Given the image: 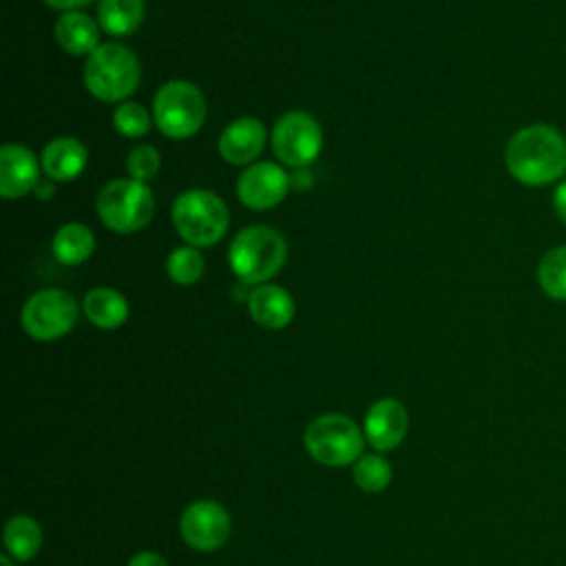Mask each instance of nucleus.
I'll return each instance as SVG.
<instances>
[{
	"mask_svg": "<svg viewBox=\"0 0 566 566\" xmlns=\"http://www.w3.org/2000/svg\"><path fill=\"white\" fill-rule=\"evenodd\" d=\"M506 170L522 186H546L566 172V137L548 124L520 128L504 150Z\"/></svg>",
	"mask_w": 566,
	"mask_h": 566,
	"instance_id": "obj_1",
	"label": "nucleus"
},
{
	"mask_svg": "<svg viewBox=\"0 0 566 566\" xmlns=\"http://www.w3.org/2000/svg\"><path fill=\"white\" fill-rule=\"evenodd\" d=\"M287 259L283 234L270 226L243 228L228 250L232 272L243 283H263L272 279Z\"/></svg>",
	"mask_w": 566,
	"mask_h": 566,
	"instance_id": "obj_2",
	"label": "nucleus"
},
{
	"mask_svg": "<svg viewBox=\"0 0 566 566\" xmlns=\"http://www.w3.org/2000/svg\"><path fill=\"white\" fill-rule=\"evenodd\" d=\"M137 55L117 42L99 44L84 64V86L99 102H122L139 84Z\"/></svg>",
	"mask_w": 566,
	"mask_h": 566,
	"instance_id": "obj_3",
	"label": "nucleus"
},
{
	"mask_svg": "<svg viewBox=\"0 0 566 566\" xmlns=\"http://www.w3.org/2000/svg\"><path fill=\"white\" fill-rule=\"evenodd\" d=\"M172 223L192 248L217 243L230 223L226 203L208 190H186L172 203Z\"/></svg>",
	"mask_w": 566,
	"mask_h": 566,
	"instance_id": "obj_4",
	"label": "nucleus"
},
{
	"mask_svg": "<svg viewBox=\"0 0 566 566\" xmlns=\"http://www.w3.org/2000/svg\"><path fill=\"white\" fill-rule=\"evenodd\" d=\"M155 199L150 188L137 179H115L97 195V214L113 232H137L153 219Z\"/></svg>",
	"mask_w": 566,
	"mask_h": 566,
	"instance_id": "obj_5",
	"label": "nucleus"
},
{
	"mask_svg": "<svg viewBox=\"0 0 566 566\" xmlns=\"http://www.w3.org/2000/svg\"><path fill=\"white\" fill-rule=\"evenodd\" d=\"M307 453L325 467H345L360 458L365 433L343 413H325L305 429Z\"/></svg>",
	"mask_w": 566,
	"mask_h": 566,
	"instance_id": "obj_6",
	"label": "nucleus"
},
{
	"mask_svg": "<svg viewBox=\"0 0 566 566\" xmlns=\"http://www.w3.org/2000/svg\"><path fill=\"white\" fill-rule=\"evenodd\" d=\"M153 115L159 133L170 139H186L201 128L206 119V102L195 84L170 80L157 91Z\"/></svg>",
	"mask_w": 566,
	"mask_h": 566,
	"instance_id": "obj_7",
	"label": "nucleus"
},
{
	"mask_svg": "<svg viewBox=\"0 0 566 566\" xmlns=\"http://www.w3.org/2000/svg\"><path fill=\"white\" fill-rule=\"evenodd\" d=\"M77 303L64 290H40L22 307V327L35 340H55L73 329Z\"/></svg>",
	"mask_w": 566,
	"mask_h": 566,
	"instance_id": "obj_8",
	"label": "nucleus"
},
{
	"mask_svg": "<svg viewBox=\"0 0 566 566\" xmlns=\"http://www.w3.org/2000/svg\"><path fill=\"white\" fill-rule=\"evenodd\" d=\"M323 146V135L318 122L303 113V111H292L285 113L274 130H272V150L274 155L292 168H305L310 166Z\"/></svg>",
	"mask_w": 566,
	"mask_h": 566,
	"instance_id": "obj_9",
	"label": "nucleus"
},
{
	"mask_svg": "<svg viewBox=\"0 0 566 566\" xmlns=\"http://www.w3.org/2000/svg\"><path fill=\"white\" fill-rule=\"evenodd\" d=\"M230 528L228 511L212 500L192 502L179 520V531L186 544L203 553L221 548L230 537Z\"/></svg>",
	"mask_w": 566,
	"mask_h": 566,
	"instance_id": "obj_10",
	"label": "nucleus"
},
{
	"mask_svg": "<svg viewBox=\"0 0 566 566\" xmlns=\"http://www.w3.org/2000/svg\"><path fill=\"white\" fill-rule=\"evenodd\" d=\"M290 175L274 161H261L245 168L237 181V195L252 210H270L283 201L290 190Z\"/></svg>",
	"mask_w": 566,
	"mask_h": 566,
	"instance_id": "obj_11",
	"label": "nucleus"
},
{
	"mask_svg": "<svg viewBox=\"0 0 566 566\" xmlns=\"http://www.w3.org/2000/svg\"><path fill=\"white\" fill-rule=\"evenodd\" d=\"M407 409L394 398H382L374 402L365 413V438L378 451L396 449L407 436Z\"/></svg>",
	"mask_w": 566,
	"mask_h": 566,
	"instance_id": "obj_12",
	"label": "nucleus"
},
{
	"mask_svg": "<svg viewBox=\"0 0 566 566\" xmlns=\"http://www.w3.org/2000/svg\"><path fill=\"white\" fill-rule=\"evenodd\" d=\"M40 166L35 155L22 144H4L0 150V195L4 199L24 197L38 188Z\"/></svg>",
	"mask_w": 566,
	"mask_h": 566,
	"instance_id": "obj_13",
	"label": "nucleus"
},
{
	"mask_svg": "<svg viewBox=\"0 0 566 566\" xmlns=\"http://www.w3.org/2000/svg\"><path fill=\"white\" fill-rule=\"evenodd\" d=\"M265 146V126L254 117H241L226 126L219 137V153L228 164L245 166L259 157Z\"/></svg>",
	"mask_w": 566,
	"mask_h": 566,
	"instance_id": "obj_14",
	"label": "nucleus"
},
{
	"mask_svg": "<svg viewBox=\"0 0 566 566\" xmlns=\"http://www.w3.org/2000/svg\"><path fill=\"white\" fill-rule=\"evenodd\" d=\"M250 316L265 329H283L294 318V301L279 285H259L248 296Z\"/></svg>",
	"mask_w": 566,
	"mask_h": 566,
	"instance_id": "obj_15",
	"label": "nucleus"
},
{
	"mask_svg": "<svg viewBox=\"0 0 566 566\" xmlns=\"http://www.w3.org/2000/svg\"><path fill=\"white\" fill-rule=\"evenodd\" d=\"M86 146L75 137H57L42 150V170L55 181L75 179L86 166Z\"/></svg>",
	"mask_w": 566,
	"mask_h": 566,
	"instance_id": "obj_16",
	"label": "nucleus"
},
{
	"mask_svg": "<svg viewBox=\"0 0 566 566\" xmlns=\"http://www.w3.org/2000/svg\"><path fill=\"white\" fill-rule=\"evenodd\" d=\"M55 40L71 55H91L99 46V29L91 15L66 11L55 22Z\"/></svg>",
	"mask_w": 566,
	"mask_h": 566,
	"instance_id": "obj_17",
	"label": "nucleus"
},
{
	"mask_svg": "<svg viewBox=\"0 0 566 566\" xmlns=\"http://www.w3.org/2000/svg\"><path fill=\"white\" fill-rule=\"evenodd\" d=\"M82 310L99 329H117L128 318L126 298L113 287H95L84 296Z\"/></svg>",
	"mask_w": 566,
	"mask_h": 566,
	"instance_id": "obj_18",
	"label": "nucleus"
},
{
	"mask_svg": "<svg viewBox=\"0 0 566 566\" xmlns=\"http://www.w3.org/2000/svg\"><path fill=\"white\" fill-rule=\"evenodd\" d=\"M95 248V237L88 226L84 223H64L51 243L53 256L64 265H80L84 263Z\"/></svg>",
	"mask_w": 566,
	"mask_h": 566,
	"instance_id": "obj_19",
	"label": "nucleus"
},
{
	"mask_svg": "<svg viewBox=\"0 0 566 566\" xmlns=\"http://www.w3.org/2000/svg\"><path fill=\"white\" fill-rule=\"evenodd\" d=\"M97 20L106 33L128 35L144 20V0H102Z\"/></svg>",
	"mask_w": 566,
	"mask_h": 566,
	"instance_id": "obj_20",
	"label": "nucleus"
},
{
	"mask_svg": "<svg viewBox=\"0 0 566 566\" xmlns=\"http://www.w3.org/2000/svg\"><path fill=\"white\" fill-rule=\"evenodd\" d=\"M42 544V531L35 520L29 515H13L4 526V548L7 553L18 559L27 562L31 559Z\"/></svg>",
	"mask_w": 566,
	"mask_h": 566,
	"instance_id": "obj_21",
	"label": "nucleus"
},
{
	"mask_svg": "<svg viewBox=\"0 0 566 566\" xmlns=\"http://www.w3.org/2000/svg\"><path fill=\"white\" fill-rule=\"evenodd\" d=\"M537 283L546 296L566 301V245L551 248L537 265Z\"/></svg>",
	"mask_w": 566,
	"mask_h": 566,
	"instance_id": "obj_22",
	"label": "nucleus"
},
{
	"mask_svg": "<svg viewBox=\"0 0 566 566\" xmlns=\"http://www.w3.org/2000/svg\"><path fill=\"white\" fill-rule=\"evenodd\" d=\"M352 478H354V482L363 491L378 493V491H382L391 482V467H389V462L382 455L367 453V455H360L354 462Z\"/></svg>",
	"mask_w": 566,
	"mask_h": 566,
	"instance_id": "obj_23",
	"label": "nucleus"
},
{
	"mask_svg": "<svg viewBox=\"0 0 566 566\" xmlns=\"http://www.w3.org/2000/svg\"><path fill=\"white\" fill-rule=\"evenodd\" d=\"M168 276L179 285H190L203 274V256L192 245L175 248L166 261Z\"/></svg>",
	"mask_w": 566,
	"mask_h": 566,
	"instance_id": "obj_24",
	"label": "nucleus"
},
{
	"mask_svg": "<svg viewBox=\"0 0 566 566\" xmlns=\"http://www.w3.org/2000/svg\"><path fill=\"white\" fill-rule=\"evenodd\" d=\"M113 126L124 137H142L150 130V115L137 102H124L113 113Z\"/></svg>",
	"mask_w": 566,
	"mask_h": 566,
	"instance_id": "obj_25",
	"label": "nucleus"
},
{
	"mask_svg": "<svg viewBox=\"0 0 566 566\" xmlns=\"http://www.w3.org/2000/svg\"><path fill=\"white\" fill-rule=\"evenodd\" d=\"M159 164H161L159 153L150 144L135 146L126 157V168L130 172V179H137V181L153 179L159 172Z\"/></svg>",
	"mask_w": 566,
	"mask_h": 566,
	"instance_id": "obj_26",
	"label": "nucleus"
},
{
	"mask_svg": "<svg viewBox=\"0 0 566 566\" xmlns=\"http://www.w3.org/2000/svg\"><path fill=\"white\" fill-rule=\"evenodd\" d=\"M128 566H166V562H164V557H159L157 553L142 551V553H137V555L128 562Z\"/></svg>",
	"mask_w": 566,
	"mask_h": 566,
	"instance_id": "obj_27",
	"label": "nucleus"
},
{
	"mask_svg": "<svg viewBox=\"0 0 566 566\" xmlns=\"http://www.w3.org/2000/svg\"><path fill=\"white\" fill-rule=\"evenodd\" d=\"M553 208L557 212V217L566 223V181H562L555 192H553Z\"/></svg>",
	"mask_w": 566,
	"mask_h": 566,
	"instance_id": "obj_28",
	"label": "nucleus"
},
{
	"mask_svg": "<svg viewBox=\"0 0 566 566\" xmlns=\"http://www.w3.org/2000/svg\"><path fill=\"white\" fill-rule=\"evenodd\" d=\"M49 7L53 9H62V11H71V9H77V7H84L93 0H44Z\"/></svg>",
	"mask_w": 566,
	"mask_h": 566,
	"instance_id": "obj_29",
	"label": "nucleus"
},
{
	"mask_svg": "<svg viewBox=\"0 0 566 566\" xmlns=\"http://www.w3.org/2000/svg\"><path fill=\"white\" fill-rule=\"evenodd\" d=\"M290 184L294 188H301L298 184H303V188H307V186H312V175L307 172V168H296V172L290 177Z\"/></svg>",
	"mask_w": 566,
	"mask_h": 566,
	"instance_id": "obj_30",
	"label": "nucleus"
},
{
	"mask_svg": "<svg viewBox=\"0 0 566 566\" xmlns=\"http://www.w3.org/2000/svg\"><path fill=\"white\" fill-rule=\"evenodd\" d=\"M0 566H13V562H11L7 555H2V557H0Z\"/></svg>",
	"mask_w": 566,
	"mask_h": 566,
	"instance_id": "obj_31",
	"label": "nucleus"
}]
</instances>
